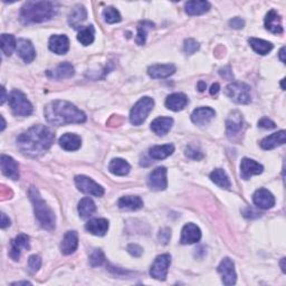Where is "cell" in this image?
I'll list each match as a JSON object with an SVG mask.
<instances>
[{"label": "cell", "mask_w": 286, "mask_h": 286, "mask_svg": "<svg viewBox=\"0 0 286 286\" xmlns=\"http://www.w3.org/2000/svg\"><path fill=\"white\" fill-rule=\"evenodd\" d=\"M55 141L54 132L49 127L34 125L17 137V147L23 155L38 158L47 152Z\"/></svg>", "instance_id": "1"}, {"label": "cell", "mask_w": 286, "mask_h": 286, "mask_svg": "<svg viewBox=\"0 0 286 286\" xmlns=\"http://www.w3.org/2000/svg\"><path fill=\"white\" fill-rule=\"evenodd\" d=\"M45 117L53 125H66L72 123H84L86 115L67 101H54L45 107Z\"/></svg>", "instance_id": "2"}, {"label": "cell", "mask_w": 286, "mask_h": 286, "mask_svg": "<svg viewBox=\"0 0 286 286\" xmlns=\"http://www.w3.org/2000/svg\"><path fill=\"white\" fill-rule=\"evenodd\" d=\"M57 10V4L53 2H28L20 10V18L25 24H39L54 18Z\"/></svg>", "instance_id": "3"}, {"label": "cell", "mask_w": 286, "mask_h": 286, "mask_svg": "<svg viewBox=\"0 0 286 286\" xmlns=\"http://www.w3.org/2000/svg\"><path fill=\"white\" fill-rule=\"evenodd\" d=\"M29 198L33 202L35 216L40 226L46 231H54L56 227L55 213L52 208L43 200V198L39 195V191L35 187H30Z\"/></svg>", "instance_id": "4"}, {"label": "cell", "mask_w": 286, "mask_h": 286, "mask_svg": "<svg viewBox=\"0 0 286 286\" xmlns=\"http://www.w3.org/2000/svg\"><path fill=\"white\" fill-rule=\"evenodd\" d=\"M153 106H155V101L149 96H145V98L140 99L130 112L131 123L133 125H141L153 110Z\"/></svg>", "instance_id": "5"}, {"label": "cell", "mask_w": 286, "mask_h": 286, "mask_svg": "<svg viewBox=\"0 0 286 286\" xmlns=\"http://www.w3.org/2000/svg\"><path fill=\"white\" fill-rule=\"evenodd\" d=\"M9 105L17 116H28L33 113V105L27 100L26 95L18 90H14L9 95Z\"/></svg>", "instance_id": "6"}, {"label": "cell", "mask_w": 286, "mask_h": 286, "mask_svg": "<svg viewBox=\"0 0 286 286\" xmlns=\"http://www.w3.org/2000/svg\"><path fill=\"white\" fill-rule=\"evenodd\" d=\"M225 93L237 104H248L252 101L249 85L241 83V82H234V83L227 85L225 89Z\"/></svg>", "instance_id": "7"}, {"label": "cell", "mask_w": 286, "mask_h": 286, "mask_svg": "<svg viewBox=\"0 0 286 286\" xmlns=\"http://www.w3.org/2000/svg\"><path fill=\"white\" fill-rule=\"evenodd\" d=\"M244 117L241 112L233 111L226 121V133L229 140L241 141L244 133Z\"/></svg>", "instance_id": "8"}, {"label": "cell", "mask_w": 286, "mask_h": 286, "mask_svg": "<svg viewBox=\"0 0 286 286\" xmlns=\"http://www.w3.org/2000/svg\"><path fill=\"white\" fill-rule=\"evenodd\" d=\"M171 264V257L169 254H162L159 255L153 262L151 269H150V275L158 280H165L167 278L168 275V269Z\"/></svg>", "instance_id": "9"}, {"label": "cell", "mask_w": 286, "mask_h": 286, "mask_svg": "<svg viewBox=\"0 0 286 286\" xmlns=\"http://www.w3.org/2000/svg\"><path fill=\"white\" fill-rule=\"evenodd\" d=\"M75 185L80 191L88 193L95 197H102L104 195V189L102 188L99 183L86 176H76L75 177Z\"/></svg>", "instance_id": "10"}, {"label": "cell", "mask_w": 286, "mask_h": 286, "mask_svg": "<svg viewBox=\"0 0 286 286\" xmlns=\"http://www.w3.org/2000/svg\"><path fill=\"white\" fill-rule=\"evenodd\" d=\"M148 186L153 191L166 190L168 187L167 169L165 167H159L153 170L148 177Z\"/></svg>", "instance_id": "11"}, {"label": "cell", "mask_w": 286, "mask_h": 286, "mask_svg": "<svg viewBox=\"0 0 286 286\" xmlns=\"http://www.w3.org/2000/svg\"><path fill=\"white\" fill-rule=\"evenodd\" d=\"M218 273L222 275L223 283L225 285L236 284L237 275L235 272V264L231 258H224L218 266Z\"/></svg>", "instance_id": "12"}, {"label": "cell", "mask_w": 286, "mask_h": 286, "mask_svg": "<svg viewBox=\"0 0 286 286\" xmlns=\"http://www.w3.org/2000/svg\"><path fill=\"white\" fill-rule=\"evenodd\" d=\"M253 201L260 209H270L275 206V197L267 189H258L253 196Z\"/></svg>", "instance_id": "13"}, {"label": "cell", "mask_w": 286, "mask_h": 286, "mask_svg": "<svg viewBox=\"0 0 286 286\" xmlns=\"http://www.w3.org/2000/svg\"><path fill=\"white\" fill-rule=\"evenodd\" d=\"M263 170L264 168L262 165L248 158H244L241 162V177L244 180H248L255 175H260Z\"/></svg>", "instance_id": "14"}, {"label": "cell", "mask_w": 286, "mask_h": 286, "mask_svg": "<svg viewBox=\"0 0 286 286\" xmlns=\"http://www.w3.org/2000/svg\"><path fill=\"white\" fill-rule=\"evenodd\" d=\"M214 114H216V112H214V110H212L211 107H198V109L192 112L191 121L196 125L205 126L213 119Z\"/></svg>", "instance_id": "15"}, {"label": "cell", "mask_w": 286, "mask_h": 286, "mask_svg": "<svg viewBox=\"0 0 286 286\" xmlns=\"http://www.w3.org/2000/svg\"><path fill=\"white\" fill-rule=\"evenodd\" d=\"M201 231L195 224H187L182 228L180 242L183 245H191L200 241Z\"/></svg>", "instance_id": "16"}, {"label": "cell", "mask_w": 286, "mask_h": 286, "mask_svg": "<svg viewBox=\"0 0 286 286\" xmlns=\"http://www.w3.org/2000/svg\"><path fill=\"white\" fill-rule=\"evenodd\" d=\"M177 67L173 64H156L148 68V74L151 79H167L176 73Z\"/></svg>", "instance_id": "17"}, {"label": "cell", "mask_w": 286, "mask_h": 286, "mask_svg": "<svg viewBox=\"0 0 286 286\" xmlns=\"http://www.w3.org/2000/svg\"><path fill=\"white\" fill-rule=\"evenodd\" d=\"M0 166H2V171L5 176L12 179V180H18L19 167L18 163L12 157L3 155L2 159H0Z\"/></svg>", "instance_id": "18"}, {"label": "cell", "mask_w": 286, "mask_h": 286, "mask_svg": "<svg viewBox=\"0 0 286 286\" xmlns=\"http://www.w3.org/2000/svg\"><path fill=\"white\" fill-rule=\"evenodd\" d=\"M48 47L55 54L64 55L69 49V39L65 35H54L49 38Z\"/></svg>", "instance_id": "19"}, {"label": "cell", "mask_w": 286, "mask_h": 286, "mask_svg": "<svg viewBox=\"0 0 286 286\" xmlns=\"http://www.w3.org/2000/svg\"><path fill=\"white\" fill-rule=\"evenodd\" d=\"M29 237L25 234H20L12 241V248H10V257L14 260H18L22 255V249H29Z\"/></svg>", "instance_id": "20"}, {"label": "cell", "mask_w": 286, "mask_h": 286, "mask_svg": "<svg viewBox=\"0 0 286 286\" xmlns=\"http://www.w3.org/2000/svg\"><path fill=\"white\" fill-rule=\"evenodd\" d=\"M16 49L18 55L23 58L25 63H32L36 57V50L32 42L28 39H18Z\"/></svg>", "instance_id": "21"}, {"label": "cell", "mask_w": 286, "mask_h": 286, "mask_svg": "<svg viewBox=\"0 0 286 286\" xmlns=\"http://www.w3.org/2000/svg\"><path fill=\"white\" fill-rule=\"evenodd\" d=\"M86 18H88L86 8L83 5H76L68 15V24L74 29H79L81 28L82 24L85 22Z\"/></svg>", "instance_id": "22"}, {"label": "cell", "mask_w": 286, "mask_h": 286, "mask_svg": "<svg viewBox=\"0 0 286 286\" xmlns=\"http://www.w3.org/2000/svg\"><path fill=\"white\" fill-rule=\"evenodd\" d=\"M265 28L273 34L279 35L283 33L282 18H280L276 10L272 9L267 13L266 17H265Z\"/></svg>", "instance_id": "23"}, {"label": "cell", "mask_w": 286, "mask_h": 286, "mask_svg": "<svg viewBox=\"0 0 286 286\" xmlns=\"http://www.w3.org/2000/svg\"><path fill=\"white\" fill-rule=\"evenodd\" d=\"M75 74L74 66L68 62L59 64L54 70H47V75L54 80H66L73 78Z\"/></svg>", "instance_id": "24"}, {"label": "cell", "mask_w": 286, "mask_h": 286, "mask_svg": "<svg viewBox=\"0 0 286 286\" xmlns=\"http://www.w3.org/2000/svg\"><path fill=\"white\" fill-rule=\"evenodd\" d=\"M85 229L92 235L102 237L107 233V229H109V222L104 218L91 219L90 222L86 223Z\"/></svg>", "instance_id": "25"}, {"label": "cell", "mask_w": 286, "mask_h": 286, "mask_svg": "<svg viewBox=\"0 0 286 286\" xmlns=\"http://www.w3.org/2000/svg\"><path fill=\"white\" fill-rule=\"evenodd\" d=\"M286 140V132L284 130H280L276 133L270 134L260 141V147L264 150H272L279 146H283Z\"/></svg>", "instance_id": "26"}, {"label": "cell", "mask_w": 286, "mask_h": 286, "mask_svg": "<svg viewBox=\"0 0 286 286\" xmlns=\"http://www.w3.org/2000/svg\"><path fill=\"white\" fill-rule=\"evenodd\" d=\"M79 246V236L76 232H67L60 244V250L64 255L73 254Z\"/></svg>", "instance_id": "27"}, {"label": "cell", "mask_w": 286, "mask_h": 286, "mask_svg": "<svg viewBox=\"0 0 286 286\" xmlns=\"http://www.w3.org/2000/svg\"><path fill=\"white\" fill-rule=\"evenodd\" d=\"M188 104V98L183 93H173L166 100L167 109L179 112L182 111Z\"/></svg>", "instance_id": "28"}, {"label": "cell", "mask_w": 286, "mask_h": 286, "mask_svg": "<svg viewBox=\"0 0 286 286\" xmlns=\"http://www.w3.org/2000/svg\"><path fill=\"white\" fill-rule=\"evenodd\" d=\"M173 124L171 117H158L151 123V130L157 135H166L170 131Z\"/></svg>", "instance_id": "29"}, {"label": "cell", "mask_w": 286, "mask_h": 286, "mask_svg": "<svg viewBox=\"0 0 286 286\" xmlns=\"http://www.w3.org/2000/svg\"><path fill=\"white\" fill-rule=\"evenodd\" d=\"M82 145V140L79 135L73 133H65L60 136L59 146L66 151H76L79 150Z\"/></svg>", "instance_id": "30"}, {"label": "cell", "mask_w": 286, "mask_h": 286, "mask_svg": "<svg viewBox=\"0 0 286 286\" xmlns=\"http://www.w3.org/2000/svg\"><path fill=\"white\" fill-rule=\"evenodd\" d=\"M186 13L190 16H199V15L206 14L210 9V4L208 2H197V0H193V2H188L185 5Z\"/></svg>", "instance_id": "31"}, {"label": "cell", "mask_w": 286, "mask_h": 286, "mask_svg": "<svg viewBox=\"0 0 286 286\" xmlns=\"http://www.w3.org/2000/svg\"><path fill=\"white\" fill-rule=\"evenodd\" d=\"M173 152H175V146L169 143V145L165 146L152 147L149 150V155L153 160H163L170 157Z\"/></svg>", "instance_id": "32"}, {"label": "cell", "mask_w": 286, "mask_h": 286, "mask_svg": "<svg viewBox=\"0 0 286 286\" xmlns=\"http://www.w3.org/2000/svg\"><path fill=\"white\" fill-rule=\"evenodd\" d=\"M117 206L121 209H125V210H137V209L143 207V201L137 196H124L120 198Z\"/></svg>", "instance_id": "33"}, {"label": "cell", "mask_w": 286, "mask_h": 286, "mask_svg": "<svg viewBox=\"0 0 286 286\" xmlns=\"http://www.w3.org/2000/svg\"><path fill=\"white\" fill-rule=\"evenodd\" d=\"M110 172L115 176H126L131 170V166L123 159H113L109 165Z\"/></svg>", "instance_id": "34"}, {"label": "cell", "mask_w": 286, "mask_h": 286, "mask_svg": "<svg viewBox=\"0 0 286 286\" xmlns=\"http://www.w3.org/2000/svg\"><path fill=\"white\" fill-rule=\"evenodd\" d=\"M248 43L250 45V47H252L255 52L259 55H267L270 50L273 49V44L264 39L249 38Z\"/></svg>", "instance_id": "35"}, {"label": "cell", "mask_w": 286, "mask_h": 286, "mask_svg": "<svg viewBox=\"0 0 286 286\" xmlns=\"http://www.w3.org/2000/svg\"><path fill=\"white\" fill-rule=\"evenodd\" d=\"M78 210L82 218H89L95 212L96 206H95L94 201L92 200L90 197H85L79 202Z\"/></svg>", "instance_id": "36"}, {"label": "cell", "mask_w": 286, "mask_h": 286, "mask_svg": "<svg viewBox=\"0 0 286 286\" xmlns=\"http://www.w3.org/2000/svg\"><path fill=\"white\" fill-rule=\"evenodd\" d=\"M210 179L214 185H217L218 187H221L223 189H229L232 186L231 180H229L227 173L225 172L223 169L213 170L210 173Z\"/></svg>", "instance_id": "37"}, {"label": "cell", "mask_w": 286, "mask_h": 286, "mask_svg": "<svg viewBox=\"0 0 286 286\" xmlns=\"http://www.w3.org/2000/svg\"><path fill=\"white\" fill-rule=\"evenodd\" d=\"M153 26H155V24L152 22H149V20H142V22L139 23V25H137V35H136L137 45L146 44L148 32H149L151 28H153Z\"/></svg>", "instance_id": "38"}, {"label": "cell", "mask_w": 286, "mask_h": 286, "mask_svg": "<svg viewBox=\"0 0 286 286\" xmlns=\"http://www.w3.org/2000/svg\"><path fill=\"white\" fill-rule=\"evenodd\" d=\"M94 36H95V29L92 25H90V26H86L80 30V33L78 35V39L83 46H89L94 42Z\"/></svg>", "instance_id": "39"}, {"label": "cell", "mask_w": 286, "mask_h": 286, "mask_svg": "<svg viewBox=\"0 0 286 286\" xmlns=\"http://www.w3.org/2000/svg\"><path fill=\"white\" fill-rule=\"evenodd\" d=\"M15 48H17V42L13 35L3 34L2 35V50L6 56L13 54Z\"/></svg>", "instance_id": "40"}, {"label": "cell", "mask_w": 286, "mask_h": 286, "mask_svg": "<svg viewBox=\"0 0 286 286\" xmlns=\"http://www.w3.org/2000/svg\"><path fill=\"white\" fill-rule=\"evenodd\" d=\"M103 18L107 24H115L121 22V15L119 10L114 7H107L103 10Z\"/></svg>", "instance_id": "41"}, {"label": "cell", "mask_w": 286, "mask_h": 286, "mask_svg": "<svg viewBox=\"0 0 286 286\" xmlns=\"http://www.w3.org/2000/svg\"><path fill=\"white\" fill-rule=\"evenodd\" d=\"M104 260H105L104 253L102 252L101 249H95L90 256V265L92 267L101 266V265L104 263Z\"/></svg>", "instance_id": "42"}, {"label": "cell", "mask_w": 286, "mask_h": 286, "mask_svg": "<svg viewBox=\"0 0 286 286\" xmlns=\"http://www.w3.org/2000/svg\"><path fill=\"white\" fill-rule=\"evenodd\" d=\"M42 266V258H40L38 255H32L28 259V267L30 273H36L38 272V269Z\"/></svg>", "instance_id": "43"}, {"label": "cell", "mask_w": 286, "mask_h": 286, "mask_svg": "<svg viewBox=\"0 0 286 286\" xmlns=\"http://www.w3.org/2000/svg\"><path fill=\"white\" fill-rule=\"evenodd\" d=\"M199 43L196 42L195 39H192V38H188L185 40V45H183V48H185V52L188 54V55H192V54H195L197 50L199 49Z\"/></svg>", "instance_id": "44"}, {"label": "cell", "mask_w": 286, "mask_h": 286, "mask_svg": "<svg viewBox=\"0 0 286 286\" xmlns=\"http://www.w3.org/2000/svg\"><path fill=\"white\" fill-rule=\"evenodd\" d=\"M186 156L192 160H200L203 158L202 152L193 146H189L186 148Z\"/></svg>", "instance_id": "45"}, {"label": "cell", "mask_w": 286, "mask_h": 286, "mask_svg": "<svg viewBox=\"0 0 286 286\" xmlns=\"http://www.w3.org/2000/svg\"><path fill=\"white\" fill-rule=\"evenodd\" d=\"M258 126L262 127V129L272 130L276 127V124H275L272 120L268 119V117H263V119H260L258 121Z\"/></svg>", "instance_id": "46"}, {"label": "cell", "mask_w": 286, "mask_h": 286, "mask_svg": "<svg viewBox=\"0 0 286 286\" xmlns=\"http://www.w3.org/2000/svg\"><path fill=\"white\" fill-rule=\"evenodd\" d=\"M170 237H171V231H170L169 228L161 229L160 233H159V236H158V238H159L160 243H162L163 245L168 244V242H169Z\"/></svg>", "instance_id": "47"}, {"label": "cell", "mask_w": 286, "mask_h": 286, "mask_svg": "<svg viewBox=\"0 0 286 286\" xmlns=\"http://www.w3.org/2000/svg\"><path fill=\"white\" fill-rule=\"evenodd\" d=\"M127 252H129L132 256L134 257H140L142 253H143V249L142 247H140L139 245L136 244H130L129 246H127Z\"/></svg>", "instance_id": "48"}, {"label": "cell", "mask_w": 286, "mask_h": 286, "mask_svg": "<svg viewBox=\"0 0 286 286\" xmlns=\"http://www.w3.org/2000/svg\"><path fill=\"white\" fill-rule=\"evenodd\" d=\"M245 22L241 17H235L229 20V26L234 29H242L244 27Z\"/></svg>", "instance_id": "49"}, {"label": "cell", "mask_w": 286, "mask_h": 286, "mask_svg": "<svg viewBox=\"0 0 286 286\" xmlns=\"http://www.w3.org/2000/svg\"><path fill=\"white\" fill-rule=\"evenodd\" d=\"M219 74H221L224 79L233 80V72L229 66H227V67H225V68H222L221 70H219Z\"/></svg>", "instance_id": "50"}, {"label": "cell", "mask_w": 286, "mask_h": 286, "mask_svg": "<svg viewBox=\"0 0 286 286\" xmlns=\"http://www.w3.org/2000/svg\"><path fill=\"white\" fill-rule=\"evenodd\" d=\"M0 226H2L3 229L7 228L8 226H10V221L9 218H7V216L5 213H2V224H0Z\"/></svg>", "instance_id": "51"}, {"label": "cell", "mask_w": 286, "mask_h": 286, "mask_svg": "<svg viewBox=\"0 0 286 286\" xmlns=\"http://www.w3.org/2000/svg\"><path fill=\"white\" fill-rule=\"evenodd\" d=\"M219 90H221V86H219L218 83L212 84L211 88H210V94H211V95H217Z\"/></svg>", "instance_id": "52"}, {"label": "cell", "mask_w": 286, "mask_h": 286, "mask_svg": "<svg viewBox=\"0 0 286 286\" xmlns=\"http://www.w3.org/2000/svg\"><path fill=\"white\" fill-rule=\"evenodd\" d=\"M206 88H207V84L205 83V82H203V81L199 82V83H198V90H199V91L203 92V91L206 90Z\"/></svg>", "instance_id": "53"}, {"label": "cell", "mask_w": 286, "mask_h": 286, "mask_svg": "<svg viewBox=\"0 0 286 286\" xmlns=\"http://www.w3.org/2000/svg\"><path fill=\"white\" fill-rule=\"evenodd\" d=\"M279 59L282 60L283 63H285V47L279 50Z\"/></svg>", "instance_id": "54"}, {"label": "cell", "mask_w": 286, "mask_h": 286, "mask_svg": "<svg viewBox=\"0 0 286 286\" xmlns=\"http://www.w3.org/2000/svg\"><path fill=\"white\" fill-rule=\"evenodd\" d=\"M2 92H3V96H2V104L5 103V101H6V89L3 88L2 89Z\"/></svg>", "instance_id": "55"}, {"label": "cell", "mask_w": 286, "mask_h": 286, "mask_svg": "<svg viewBox=\"0 0 286 286\" xmlns=\"http://www.w3.org/2000/svg\"><path fill=\"white\" fill-rule=\"evenodd\" d=\"M32 283L29 282H16V283H13V285H30Z\"/></svg>", "instance_id": "56"}, {"label": "cell", "mask_w": 286, "mask_h": 286, "mask_svg": "<svg viewBox=\"0 0 286 286\" xmlns=\"http://www.w3.org/2000/svg\"><path fill=\"white\" fill-rule=\"evenodd\" d=\"M284 263H285V258H282V262H280V266H282V270L285 273V265H284Z\"/></svg>", "instance_id": "57"}, {"label": "cell", "mask_w": 286, "mask_h": 286, "mask_svg": "<svg viewBox=\"0 0 286 286\" xmlns=\"http://www.w3.org/2000/svg\"><path fill=\"white\" fill-rule=\"evenodd\" d=\"M2 121H3V125H2V131L5 130V127H6V122H5L4 116H2Z\"/></svg>", "instance_id": "58"}, {"label": "cell", "mask_w": 286, "mask_h": 286, "mask_svg": "<svg viewBox=\"0 0 286 286\" xmlns=\"http://www.w3.org/2000/svg\"><path fill=\"white\" fill-rule=\"evenodd\" d=\"M282 89L285 90V86H284V80H282Z\"/></svg>", "instance_id": "59"}]
</instances>
